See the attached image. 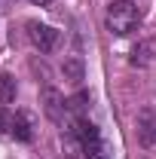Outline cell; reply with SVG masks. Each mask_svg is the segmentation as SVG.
<instances>
[{
    "mask_svg": "<svg viewBox=\"0 0 156 159\" xmlns=\"http://www.w3.org/2000/svg\"><path fill=\"white\" fill-rule=\"evenodd\" d=\"M141 28V9L132 0H113L107 6V31L117 37H129Z\"/></svg>",
    "mask_w": 156,
    "mask_h": 159,
    "instance_id": "1",
    "label": "cell"
},
{
    "mask_svg": "<svg viewBox=\"0 0 156 159\" xmlns=\"http://www.w3.org/2000/svg\"><path fill=\"white\" fill-rule=\"evenodd\" d=\"M28 40L34 43V49H40V55H49L55 46H58L61 34L49 25H40V21H28Z\"/></svg>",
    "mask_w": 156,
    "mask_h": 159,
    "instance_id": "2",
    "label": "cell"
},
{
    "mask_svg": "<svg viewBox=\"0 0 156 159\" xmlns=\"http://www.w3.org/2000/svg\"><path fill=\"white\" fill-rule=\"evenodd\" d=\"M40 104H43V113H46V119H52V122H64V116H67V101H64V95H61L55 86H43V92H40Z\"/></svg>",
    "mask_w": 156,
    "mask_h": 159,
    "instance_id": "3",
    "label": "cell"
},
{
    "mask_svg": "<svg viewBox=\"0 0 156 159\" xmlns=\"http://www.w3.org/2000/svg\"><path fill=\"white\" fill-rule=\"evenodd\" d=\"M138 141L141 147H156V107H144L138 113Z\"/></svg>",
    "mask_w": 156,
    "mask_h": 159,
    "instance_id": "4",
    "label": "cell"
},
{
    "mask_svg": "<svg viewBox=\"0 0 156 159\" xmlns=\"http://www.w3.org/2000/svg\"><path fill=\"white\" fill-rule=\"evenodd\" d=\"M61 77L67 80V83H74V86H80V83L86 80V64H83V58H80V55L64 58V64H61Z\"/></svg>",
    "mask_w": 156,
    "mask_h": 159,
    "instance_id": "5",
    "label": "cell"
},
{
    "mask_svg": "<svg viewBox=\"0 0 156 159\" xmlns=\"http://www.w3.org/2000/svg\"><path fill=\"white\" fill-rule=\"evenodd\" d=\"M9 135L16 141H21V144H28V141L34 138V132H31V119H28V113H16L12 116V129H9Z\"/></svg>",
    "mask_w": 156,
    "mask_h": 159,
    "instance_id": "6",
    "label": "cell"
},
{
    "mask_svg": "<svg viewBox=\"0 0 156 159\" xmlns=\"http://www.w3.org/2000/svg\"><path fill=\"white\" fill-rule=\"evenodd\" d=\"M132 55H135V61H141V64L153 61V58H156V34H153V37H144V40L135 46V52H132Z\"/></svg>",
    "mask_w": 156,
    "mask_h": 159,
    "instance_id": "7",
    "label": "cell"
},
{
    "mask_svg": "<svg viewBox=\"0 0 156 159\" xmlns=\"http://www.w3.org/2000/svg\"><path fill=\"white\" fill-rule=\"evenodd\" d=\"M19 95V86H16V77L12 74H0V104H9Z\"/></svg>",
    "mask_w": 156,
    "mask_h": 159,
    "instance_id": "8",
    "label": "cell"
},
{
    "mask_svg": "<svg viewBox=\"0 0 156 159\" xmlns=\"http://www.w3.org/2000/svg\"><path fill=\"white\" fill-rule=\"evenodd\" d=\"M67 110H71V113H77V116L83 119V116H86V110H89V95H86V92H77L74 98L67 101Z\"/></svg>",
    "mask_w": 156,
    "mask_h": 159,
    "instance_id": "9",
    "label": "cell"
},
{
    "mask_svg": "<svg viewBox=\"0 0 156 159\" xmlns=\"http://www.w3.org/2000/svg\"><path fill=\"white\" fill-rule=\"evenodd\" d=\"M31 70H34V77H37V83H43V86H52V74H49V67H46V61H37L31 58Z\"/></svg>",
    "mask_w": 156,
    "mask_h": 159,
    "instance_id": "10",
    "label": "cell"
},
{
    "mask_svg": "<svg viewBox=\"0 0 156 159\" xmlns=\"http://www.w3.org/2000/svg\"><path fill=\"white\" fill-rule=\"evenodd\" d=\"M61 144H64V150H67V156H71V159L80 156V144H77V138H74V135H64V138H61Z\"/></svg>",
    "mask_w": 156,
    "mask_h": 159,
    "instance_id": "11",
    "label": "cell"
},
{
    "mask_svg": "<svg viewBox=\"0 0 156 159\" xmlns=\"http://www.w3.org/2000/svg\"><path fill=\"white\" fill-rule=\"evenodd\" d=\"M9 129H12V116L0 107V135H9Z\"/></svg>",
    "mask_w": 156,
    "mask_h": 159,
    "instance_id": "12",
    "label": "cell"
},
{
    "mask_svg": "<svg viewBox=\"0 0 156 159\" xmlns=\"http://www.w3.org/2000/svg\"><path fill=\"white\" fill-rule=\"evenodd\" d=\"M86 159H107L104 156V147H101V144H98V147H89V150H86Z\"/></svg>",
    "mask_w": 156,
    "mask_h": 159,
    "instance_id": "13",
    "label": "cell"
},
{
    "mask_svg": "<svg viewBox=\"0 0 156 159\" xmlns=\"http://www.w3.org/2000/svg\"><path fill=\"white\" fill-rule=\"evenodd\" d=\"M9 6H12V0H0V12H9Z\"/></svg>",
    "mask_w": 156,
    "mask_h": 159,
    "instance_id": "14",
    "label": "cell"
},
{
    "mask_svg": "<svg viewBox=\"0 0 156 159\" xmlns=\"http://www.w3.org/2000/svg\"><path fill=\"white\" fill-rule=\"evenodd\" d=\"M31 3H34V6H52L55 0H31Z\"/></svg>",
    "mask_w": 156,
    "mask_h": 159,
    "instance_id": "15",
    "label": "cell"
}]
</instances>
